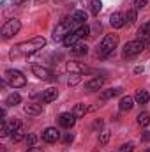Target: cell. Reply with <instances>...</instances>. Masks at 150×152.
Masks as SVG:
<instances>
[{"mask_svg": "<svg viewBox=\"0 0 150 152\" xmlns=\"http://www.w3.org/2000/svg\"><path fill=\"white\" fill-rule=\"evenodd\" d=\"M149 99H150V96H149V92L147 90H138L136 94H134V101L138 103V104H147L149 103Z\"/></svg>", "mask_w": 150, "mask_h": 152, "instance_id": "d6986e66", "label": "cell"}, {"mask_svg": "<svg viewBox=\"0 0 150 152\" xmlns=\"http://www.w3.org/2000/svg\"><path fill=\"white\" fill-rule=\"evenodd\" d=\"M42 140H44L46 143H55V142L60 140V131H58L57 127H46V129L42 131Z\"/></svg>", "mask_w": 150, "mask_h": 152, "instance_id": "9c48e42d", "label": "cell"}, {"mask_svg": "<svg viewBox=\"0 0 150 152\" xmlns=\"http://www.w3.org/2000/svg\"><path fill=\"white\" fill-rule=\"evenodd\" d=\"M32 75L37 76L39 80H42V81H55L57 80V75L51 69L42 67V66H32Z\"/></svg>", "mask_w": 150, "mask_h": 152, "instance_id": "52a82bcc", "label": "cell"}, {"mask_svg": "<svg viewBox=\"0 0 150 152\" xmlns=\"http://www.w3.org/2000/svg\"><path fill=\"white\" fill-rule=\"evenodd\" d=\"M103 9V2L101 0H92L90 2V12L95 16V14H99V11Z\"/></svg>", "mask_w": 150, "mask_h": 152, "instance_id": "f1b7e54d", "label": "cell"}, {"mask_svg": "<svg viewBox=\"0 0 150 152\" xmlns=\"http://www.w3.org/2000/svg\"><path fill=\"white\" fill-rule=\"evenodd\" d=\"M138 20V9H129L127 11V14H125V23H134Z\"/></svg>", "mask_w": 150, "mask_h": 152, "instance_id": "4316f807", "label": "cell"}, {"mask_svg": "<svg viewBox=\"0 0 150 152\" xmlns=\"http://www.w3.org/2000/svg\"><path fill=\"white\" fill-rule=\"evenodd\" d=\"M133 151H134V143H133V142H127V143H124V145L120 147L118 152H133Z\"/></svg>", "mask_w": 150, "mask_h": 152, "instance_id": "f546056e", "label": "cell"}, {"mask_svg": "<svg viewBox=\"0 0 150 152\" xmlns=\"http://www.w3.org/2000/svg\"><path fill=\"white\" fill-rule=\"evenodd\" d=\"M110 23H111L113 28H122V27L125 25V14L120 12V11L113 12L111 16H110Z\"/></svg>", "mask_w": 150, "mask_h": 152, "instance_id": "7c38bea8", "label": "cell"}, {"mask_svg": "<svg viewBox=\"0 0 150 152\" xmlns=\"http://www.w3.org/2000/svg\"><path fill=\"white\" fill-rule=\"evenodd\" d=\"M138 124L141 126V127H147L150 124V113H147V112H141V113L138 115Z\"/></svg>", "mask_w": 150, "mask_h": 152, "instance_id": "484cf974", "label": "cell"}, {"mask_svg": "<svg viewBox=\"0 0 150 152\" xmlns=\"http://www.w3.org/2000/svg\"><path fill=\"white\" fill-rule=\"evenodd\" d=\"M118 108H120V112H131V110L134 108V97L124 96V97L120 99V103H118Z\"/></svg>", "mask_w": 150, "mask_h": 152, "instance_id": "9a60e30c", "label": "cell"}, {"mask_svg": "<svg viewBox=\"0 0 150 152\" xmlns=\"http://www.w3.org/2000/svg\"><path fill=\"white\" fill-rule=\"evenodd\" d=\"M58 124L62 126V127H66V129H69V127H73L76 124V115L73 112H64V113L58 115Z\"/></svg>", "mask_w": 150, "mask_h": 152, "instance_id": "30bf717a", "label": "cell"}, {"mask_svg": "<svg viewBox=\"0 0 150 152\" xmlns=\"http://www.w3.org/2000/svg\"><path fill=\"white\" fill-rule=\"evenodd\" d=\"M110 136H111L110 129H103V131L99 133V143H101V145H106V143L110 142Z\"/></svg>", "mask_w": 150, "mask_h": 152, "instance_id": "83f0119b", "label": "cell"}, {"mask_svg": "<svg viewBox=\"0 0 150 152\" xmlns=\"http://www.w3.org/2000/svg\"><path fill=\"white\" fill-rule=\"evenodd\" d=\"M87 112H88V108H87V104H83V103H78V104L74 106V110H73V113L76 115V118L83 117Z\"/></svg>", "mask_w": 150, "mask_h": 152, "instance_id": "d4e9b609", "label": "cell"}, {"mask_svg": "<svg viewBox=\"0 0 150 152\" xmlns=\"http://www.w3.org/2000/svg\"><path fill=\"white\" fill-rule=\"evenodd\" d=\"M20 126V122L18 120H12V122H2V129H0V136H9L11 133H14L16 131V127Z\"/></svg>", "mask_w": 150, "mask_h": 152, "instance_id": "4fadbf2b", "label": "cell"}, {"mask_svg": "<svg viewBox=\"0 0 150 152\" xmlns=\"http://www.w3.org/2000/svg\"><path fill=\"white\" fill-rule=\"evenodd\" d=\"M103 126H104V120H103V118H97V120L94 122V126H92V127H94V129H101Z\"/></svg>", "mask_w": 150, "mask_h": 152, "instance_id": "e575fe53", "label": "cell"}, {"mask_svg": "<svg viewBox=\"0 0 150 152\" xmlns=\"http://www.w3.org/2000/svg\"><path fill=\"white\" fill-rule=\"evenodd\" d=\"M134 73H136V75H140V73H143V67H136V69H134Z\"/></svg>", "mask_w": 150, "mask_h": 152, "instance_id": "74e56055", "label": "cell"}, {"mask_svg": "<svg viewBox=\"0 0 150 152\" xmlns=\"http://www.w3.org/2000/svg\"><path fill=\"white\" fill-rule=\"evenodd\" d=\"M145 48H149L145 39H134V41L125 42V46H124V55H125V57H134V55H140Z\"/></svg>", "mask_w": 150, "mask_h": 152, "instance_id": "5b68a950", "label": "cell"}, {"mask_svg": "<svg viewBox=\"0 0 150 152\" xmlns=\"http://www.w3.org/2000/svg\"><path fill=\"white\" fill-rule=\"evenodd\" d=\"M27 134H28V133H27V127H25L23 124H20V126L16 127V131L11 134V140H12L14 143H20L23 138H27Z\"/></svg>", "mask_w": 150, "mask_h": 152, "instance_id": "2e32d148", "label": "cell"}, {"mask_svg": "<svg viewBox=\"0 0 150 152\" xmlns=\"http://www.w3.org/2000/svg\"><path fill=\"white\" fill-rule=\"evenodd\" d=\"M20 103H21V96H20L18 92L9 94L7 99H5V104H7V106H16V104H20Z\"/></svg>", "mask_w": 150, "mask_h": 152, "instance_id": "44dd1931", "label": "cell"}, {"mask_svg": "<svg viewBox=\"0 0 150 152\" xmlns=\"http://www.w3.org/2000/svg\"><path fill=\"white\" fill-rule=\"evenodd\" d=\"M67 71H69L71 75H88V73H92V69H90L87 64L76 62V60L67 62Z\"/></svg>", "mask_w": 150, "mask_h": 152, "instance_id": "ba28073f", "label": "cell"}, {"mask_svg": "<svg viewBox=\"0 0 150 152\" xmlns=\"http://www.w3.org/2000/svg\"><path fill=\"white\" fill-rule=\"evenodd\" d=\"M78 41H79V36L76 34V30H74V32H71L69 36H66V37L62 39V44H64L66 48H69V46L73 48V46H74L76 42H78Z\"/></svg>", "mask_w": 150, "mask_h": 152, "instance_id": "ac0fdd59", "label": "cell"}, {"mask_svg": "<svg viewBox=\"0 0 150 152\" xmlns=\"http://www.w3.org/2000/svg\"><path fill=\"white\" fill-rule=\"evenodd\" d=\"M20 30H21V21H20L18 18H11V20H7V21L4 23V27H2V37L11 39V37H14Z\"/></svg>", "mask_w": 150, "mask_h": 152, "instance_id": "8992f818", "label": "cell"}, {"mask_svg": "<svg viewBox=\"0 0 150 152\" xmlns=\"http://www.w3.org/2000/svg\"><path fill=\"white\" fill-rule=\"evenodd\" d=\"M73 53H76V55H87L88 53V46L85 42H76L73 46Z\"/></svg>", "mask_w": 150, "mask_h": 152, "instance_id": "cb8c5ba5", "label": "cell"}, {"mask_svg": "<svg viewBox=\"0 0 150 152\" xmlns=\"http://www.w3.org/2000/svg\"><path fill=\"white\" fill-rule=\"evenodd\" d=\"M150 37V21H145L138 28V39H149Z\"/></svg>", "mask_w": 150, "mask_h": 152, "instance_id": "ffe728a7", "label": "cell"}, {"mask_svg": "<svg viewBox=\"0 0 150 152\" xmlns=\"http://www.w3.org/2000/svg\"><path fill=\"white\" fill-rule=\"evenodd\" d=\"M44 46H46V39L42 37V36H37V37H32V39H28V41H23V42L12 46L11 51H9V57H11V58L28 57V55L37 53L39 50L44 48Z\"/></svg>", "mask_w": 150, "mask_h": 152, "instance_id": "6da1fadb", "label": "cell"}, {"mask_svg": "<svg viewBox=\"0 0 150 152\" xmlns=\"http://www.w3.org/2000/svg\"><path fill=\"white\" fill-rule=\"evenodd\" d=\"M57 97H58V90H57L55 87H50V88H46V90L42 92V97H41V99H42L44 104H48V103H53Z\"/></svg>", "mask_w": 150, "mask_h": 152, "instance_id": "5bb4252c", "label": "cell"}, {"mask_svg": "<svg viewBox=\"0 0 150 152\" xmlns=\"http://www.w3.org/2000/svg\"><path fill=\"white\" fill-rule=\"evenodd\" d=\"M25 113L27 115H39L42 112V104H37V103H28V104H25Z\"/></svg>", "mask_w": 150, "mask_h": 152, "instance_id": "e0dca14e", "label": "cell"}, {"mask_svg": "<svg viewBox=\"0 0 150 152\" xmlns=\"http://www.w3.org/2000/svg\"><path fill=\"white\" fill-rule=\"evenodd\" d=\"M74 20L71 18V20H64V21H60L57 27H55V30H53V39L55 41H58V39H64L66 36H69L71 32H74Z\"/></svg>", "mask_w": 150, "mask_h": 152, "instance_id": "277c9868", "label": "cell"}, {"mask_svg": "<svg viewBox=\"0 0 150 152\" xmlns=\"http://www.w3.org/2000/svg\"><path fill=\"white\" fill-rule=\"evenodd\" d=\"M118 94H122V88H108V90H104V92L101 94V99L106 101V99H111V97L118 96Z\"/></svg>", "mask_w": 150, "mask_h": 152, "instance_id": "603a6c76", "label": "cell"}, {"mask_svg": "<svg viewBox=\"0 0 150 152\" xmlns=\"http://www.w3.org/2000/svg\"><path fill=\"white\" fill-rule=\"evenodd\" d=\"M4 80H5V83H9L12 88H21V87L27 85V78H25V75H23L21 71H18V69H7Z\"/></svg>", "mask_w": 150, "mask_h": 152, "instance_id": "3957f363", "label": "cell"}, {"mask_svg": "<svg viewBox=\"0 0 150 152\" xmlns=\"http://www.w3.org/2000/svg\"><path fill=\"white\" fill-rule=\"evenodd\" d=\"M27 143H28V147H34L36 145V142H37V136L34 134V133H30V134H27Z\"/></svg>", "mask_w": 150, "mask_h": 152, "instance_id": "1f68e13d", "label": "cell"}, {"mask_svg": "<svg viewBox=\"0 0 150 152\" xmlns=\"http://www.w3.org/2000/svg\"><path fill=\"white\" fill-rule=\"evenodd\" d=\"M117 46H118V36L117 34H108V36L103 37L101 44L97 46V55L108 57V55H111L113 51H115Z\"/></svg>", "mask_w": 150, "mask_h": 152, "instance_id": "7a4b0ae2", "label": "cell"}, {"mask_svg": "<svg viewBox=\"0 0 150 152\" xmlns=\"http://www.w3.org/2000/svg\"><path fill=\"white\" fill-rule=\"evenodd\" d=\"M149 0H134V9H143Z\"/></svg>", "mask_w": 150, "mask_h": 152, "instance_id": "836d02e7", "label": "cell"}, {"mask_svg": "<svg viewBox=\"0 0 150 152\" xmlns=\"http://www.w3.org/2000/svg\"><path fill=\"white\" fill-rule=\"evenodd\" d=\"M104 78H92V80H88L87 83H85V90H88V92H95V90H101L103 88V85H104Z\"/></svg>", "mask_w": 150, "mask_h": 152, "instance_id": "8fae6325", "label": "cell"}, {"mask_svg": "<svg viewBox=\"0 0 150 152\" xmlns=\"http://www.w3.org/2000/svg\"><path fill=\"white\" fill-rule=\"evenodd\" d=\"M79 78H81V75H71L69 76V80H67V83H69L71 87H74V85L79 83Z\"/></svg>", "mask_w": 150, "mask_h": 152, "instance_id": "4dcf8cb0", "label": "cell"}, {"mask_svg": "<svg viewBox=\"0 0 150 152\" xmlns=\"http://www.w3.org/2000/svg\"><path fill=\"white\" fill-rule=\"evenodd\" d=\"M141 142H150V131H143L141 133Z\"/></svg>", "mask_w": 150, "mask_h": 152, "instance_id": "d590c367", "label": "cell"}, {"mask_svg": "<svg viewBox=\"0 0 150 152\" xmlns=\"http://www.w3.org/2000/svg\"><path fill=\"white\" fill-rule=\"evenodd\" d=\"M73 20H74L76 25H85V21L88 20V16H87L85 11H76L74 14H73Z\"/></svg>", "mask_w": 150, "mask_h": 152, "instance_id": "7402d4cb", "label": "cell"}, {"mask_svg": "<svg viewBox=\"0 0 150 152\" xmlns=\"http://www.w3.org/2000/svg\"><path fill=\"white\" fill-rule=\"evenodd\" d=\"M27 152H42V147H36V145H34V147H30Z\"/></svg>", "mask_w": 150, "mask_h": 152, "instance_id": "8d00e7d4", "label": "cell"}, {"mask_svg": "<svg viewBox=\"0 0 150 152\" xmlns=\"http://www.w3.org/2000/svg\"><path fill=\"white\" fill-rule=\"evenodd\" d=\"M73 140H74V134H73V133H66L64 138H62L64 143H73Z\"/></svg>", "mask_w": 150, "mask_h": 152, "instance_id": "d6a6232c", "label": "cell"}]
</instances>
